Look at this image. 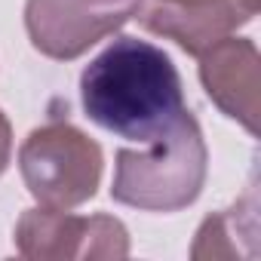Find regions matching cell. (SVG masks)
<instances>
[{
    "instance_id": "6da1fadb",
    "label": "cell",
    "mask_w": 261,
    "mask_h": 261,
    "mask_svg": "<svg viewBox=\"0 0 261 261\" xmlns=\"http://www.w3.org/2000/svg\"><path fill=\"white\" fill-rule=\"evenodd\" d=\"M80 98L95 126L142 145L157 142L185 111L172 59L139 37H117L86 65Z\"/></svg>"
},
{
    "instance_id": "8992f818",
    "label": "cell",
    "mask_w": 261,
    "mask_h": 261,
    "mask_svg": "<svg viewBox=\"0 0 261 261\" xmlns=\"http://www.w3.org/2000/svg\"><path fill=\"white\" fill-rule=\"evenodd\" d=\"M261 0H145L136 19L160 37L175 40L185 53L203 56L240 25L252 22Z\"/></svg>"
},
{
    "instance_id": "9c48e42d",
    "label": "cell",
    "mask_w": 261,
    "mask_h": 261,
    "mask_svg": "<svg viewBox=\"0 0 261 261\" xmlns=\"http://www.w3.org/2000/svg\"><path fill=\"white\" fill-rule=\"evenodd\" d=\"M10 157H13V126H10L7 114L0 111V175L7 172Z\"/></svg>"
},
{
    "instance_id": "277c9868",
    "label": "cell",
    "mask_w": 261,
    "mask_h": 261,
    "mask_svg": "<svg viewBox=\"0 0 261 261\" xmlns=\"http://www.w3.org/2000/svg\"><path fill=\"white\" fill-rule=\"evenodd\" d=\"M142 0H28L25 28L37 53L71 62L136 19Z\"/></svg>"
},
{
    "instance_id": "5b68a950",
    "label": "cell",
    "mask_w": 261,
    "mask_h": 261,
    "mask_svg": "<svg viewBox=\"0 0 261 261\" xmlns=\"http://www.w3.org/2000/svg\"><path fill=\"white\" fill-rule=\"evenodd\" d=\"M16 249L31 261L126 258L129 233L114 215H68V209H25L16 224Z\"/></svg>"
},
{
    "instance_id": "52a82bcc",
    "label": "cell",
    "mask_w": 261,
    "mask_h": 261,
    "mask_svg": "<svg viewBox=\"0 0 261 261\" xmlns=\"http://www.w3.org/2000/svg\"><path fill=\"white\" fill-rule=\"evenodd\" d=\"M258 49L246 37H224L200 56V80L206 95L252 136L261 114V68Z\"/></svg>"
},
{
    "instance_id": "7a4b0ae2",
    "label": "cell",
    "mask_w": 261,
    "mask_h": 261,
    "mask_svg": "<svg viewBox=\"0 0 261 261\" xmlns=\"http://www.w3.org/2000/svg\"><path fill=\"white\" fill-rule=\"evenodd\" d=\"M209 169V151L197 117L185 108L148 151H117L111 197L142 212H178L191 206Z\"/></svg>"
},
{
    "instance_id": "ba28073f",
    "label": "cell",
    "mask_w": 261,
    "mask_h": 261,
    "mask_svg": "<svg viewBox=\"0 0 261 261\" xmlns=\"http://www.w3.org/2000/svg\"><path fill=\"white\" fill-rule=\"evenodd\" d=\"M258 243V203L255 191H249L240 203L224 212L209 215L194 240L191 258H252Z\"/></svg>"
},
{
    "instance_id": "3957f363",
    "label": "cell",
    "mask_w": 261,
    "mask_h": 261,
    "mask_svg": "<svg viewBox=\"0 0 261 261\" xmlns=\"http://www.w3.org/2000/svg\"><path fill=\"white\" fill-rule=\"evenodd\" d=\"M19 169L28 194L43 209H74L95 197L101 148L71 123H46L22 142Z\"/></svg>"
}]
</instances>
